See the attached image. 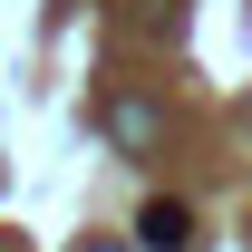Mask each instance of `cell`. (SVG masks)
<instances>
[{"label": "cell", "mask_w": 252, "mask_h": 252, "mask_svg": "<svg viewBox=\"0 0 252 252\" xmlns=\"http://www.w3.org/2000/svg\"><path fill=\"white\" fill-rule=\"evenodd\" d=\"M136 243L146 252H194V214L185 204H146V214H136Z\"/></svg>", "instance_id": "cell-1"}, {"label": "cell", "mask_w": 252, "mask_h": 252, "mask_svg": "<svg viewBox=\"0 0 252 252\" xmlns=\"http://www.w3.org/2000/svg\"><path fill=\"white\" fill-rule=\"evenodd\" d=\"M107 126H117V146H126V156H136V146H156V117H146L136 97H117V107H107Z\"/></svg>", "instance_id": "cell-2"}, {"label": "cell", "mask_w": 252, "mask_h": 252, "mask_svg": "<svg viewBox=\"0 0 252 252\" xmlns=\"http://www.w3.org/2000/svg\"><path fill=\"white\" fill-rule=\"evenodd\" d=\"M78 252H117V243H78Z\"/></svg>", "instance_id": "cell-3"}]
</instances>
